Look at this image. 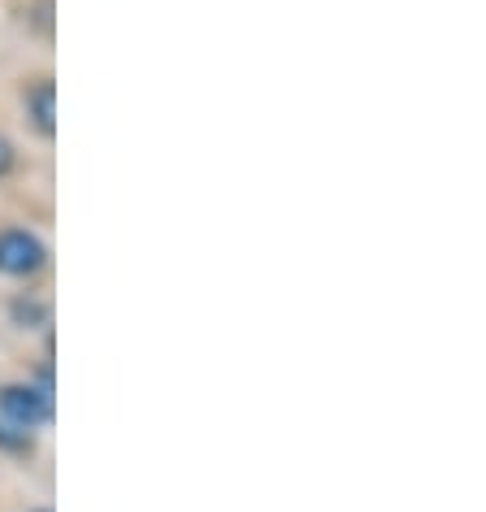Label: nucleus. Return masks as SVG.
<instances>
[{
  "instance_id": "1",
  "label": "nucleus",
  "mask_w": 486,
  "mask_h": 512,
  "mask_svg": "<svg viewBox=\"0 0 486 512\" xmlns=\"http://www.w3.org/2000/svg\"><path fill=\"white\" fill-rule=\"evenodd\" d=\"M53 417V400H48L44 387H31V382H5L0 387V421L18 430H40Z\"/></svg>"
},
{
  "instance_id": "2",
  "label": "nucleus",
  "mask_w": 486,
  "mask_h": 512,
  "mask_svg": "<svg viewBox=\"0 0 486 512\" xmlns=\"http://www.w3.org/2000/svg\"><path fill=\"white\" fill-rule=\"evenodd\" d=\"M44 265H48V248L40 235H31V230H22V226L0 230V274L31 278V274H40Z\"/></svg>"
},
{
  "instance_id": "3",
  "label": "nucleus",
  "mask_w": 486,
  "mask_h": 512,
  "mask_svg": "<svg viewBox=\"0 0 486 512\" xmlns=\"http://www.w3.org/2000/svg\"><path fill=\"white\" fill-rule=\"evenodd\" d=\"M22 105H27V118H31V126L40 131L44 139L53 135V118H57V105H53V79H40L31 87L27 96H22Z\"/></svg>"
},
{
  "instance_id": "4",
  "label": "nucleus",
  "mask_w": 486,
  "mask_h": 512,
  "mask_svg": "<svg viewBox=\"0 0 486 512\" xmlns=\"http://www.w3.org/2000/svg\"><path fill=\"white\" fill-rule=\"evenodd\" d=\"M14 322L18 326H44L48 322V309H44V304L40 300H14Z\"/></svg>"
},
{
  "instance_id": "5",
  "label": "nucleus",
  "mask_w": 486,
  "mask_h": 512,
  "mask_svg": "<svg viewBox=\"0 0 486 512\" xmlns=\"http://www.w3.org/2000/svg\"><path fill=\"white\" fill-rule=\"evenodd\" d=\"M0 447L5 452H31V430H18L9 421H0Z\"/></svg>"
},
{
  "instance_id": "6",
  "label": "nucleus",
  "mask_w": 486,
  "mask_h": 512,
  "mask_svg": "<svg viewBox=\"0 0 486 512\" xmlns=\"http://www.w3.org/2000/svg\"><path fill=\"white\" fill-rule=\"evenodd\" d=\"M14 161H18V152H14V144H9L5 135H0V178H5L9 170H14Z\"/></svg>"
},
{
  "instance_id": "7",
  "label": "nucleus",
  "mask_w": 486,
  "mask_h": 512,
  "mask_svg": "<svg viewBox=\"0 0 486 512\" xmlns=\"http://www.w3.org/2000/svg\"><path fill=\"white\" fill-rule=\"evenodd\" d=\"M35 512H53V508H35Z\"/></svg>"
}]
</instances>
